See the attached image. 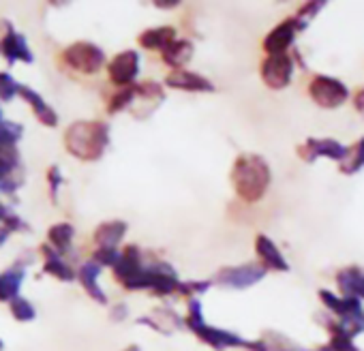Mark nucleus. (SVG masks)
I'll return each mask as SVG.
<instances>
[{
	"label": "nucleus",
	"mask_w": 364,
	"mask_h": 351,
	"mask_svg": "<svg viewBox=\"0 0 364 351\" xmlns=\"http://www.w3.org/2000/svg\"><path fill=\"white\" fill-rule=\"evenodd\" d=\"M230 178L236 195L247 204H255L266 195L272 183V171L262 154L245 152L234 161Z\"/></svg>",
	"instance_id": "obj_1"
},
{
	"label": "nucleus",
	"mask_w": 364,
	"mask_h": 351,
	"mask_svg": "<svg viewBox=\"0 0 364 351\" xmlns=\"http://www.w3.org/2000/svg\"><path fill=\"white\" fill-rule=\"evenodd\" d=\"M65 150L80 161H99L109 144V126L101 120H77L65 135Z\"/></svg>",
	"instance_id": "obj_2"
},
{
	"label": "nucleus",
	"mask_w": 364,
	"mask_h": 351,
	"mask_svg": "<svg viewBox=\"0 0 364 351\" xmlns=\"http://www.w3.org/2000/svg\"><path fill=\"white\" fill-rule=\"evenodd\" d=\"M187 325L189 330L206 345H210L217 351L223 349H232V347H240V349H249V351H268L264 340H247L242 336H238L236 332L230 330H221L215 325H208L204 321V313H202V302L198 298H193L189 302V315H187Z\"/></svg>",
	"instance_id": "obj_3"
},
{
	"label": "nucleus",
	"mask_w": 364,
	"mask_h": 351,
	"mask_svg": "<svg viewBox=\"0 0 364 351\" xmlns=\"http://www.w3.org/2000/svg\"><path fill=\"white\" fill-rule=\"evenodd\" d=\"M317 296H319L321 304L336 317V323H341L347 332H351L353 336L364 332V308H362L360 300L343 298L328 289H319Z\"/></svg>",
	"instance_id": "obj_4"
},
{
	"label": "nucleus",
	"mask_w": 364,
	"mask_h": 351,
	"mask_svg": "<svg viewBox=\"0 0 364 351\" xmlns=\"http://www.w3.org/2000/svg\"><path fill=\"white\" fill-rule=\"evenodd\" d=\"M63 63L77 71V73H84V75H95L103 69L105 65V54L101 48H97L95 43H88V41H77V43H71L69 48L63 50L60 54Z\"/></svg>",
	"instance_id": "obj_5"
},
{
	"label": "nucleus",
	"mask_w": 364,
	"mask_h": 351,
	"mask_svg": "<svg viewBox=\"0 0 364 351\" xmlns=\"http://www.w3.org/2000/svg\"><path fill=\"white\" fill-rule=\"evenodd\" d=\"M309 97L321 109H336L349 99V88L330 75H315L309 82Z\"/></svg>",
	"instance_id": "obj_6"
},
{
	"label": "nucleus",
	"mask_w": 364,
	"mask_h": 351,
	"mask_svg": "<svg viewBox=\"0 0 364 351\" xmlns=\"http://www.w3.org/2000/svg\"><path fill=\"white\" fill-rule=\"evenodd\" d=\"M262 82L272 90H283L291 84L294 75V58L289 54H274L266 56L259 67Z\"/></svg>",
	"instance_id": "obj_7"
},
{
	"label": "nucleus",
	"mask_w": 364,
	"mask_h": 351,
	"mask_svg": "<svg viewBox=\"0 0 364 351\" xmlns=\"http://www.w3.org/2000/svg\"><path fill=\"white\" fill-rule=\"evenodd\" d=\"M264 276H266V270L259 264L249 261V264H242V266L221 268L215 274V283L223 285V287H232V289H247V287L259 283Z\"/></svg>",
	"instance_id": "obj_8"
},
{
	"label": "nucleus",
	"mask_w": 364,
	"mask_h": 351,
	"mask_svg": "<svg viewBox=\"0 0 364 351\" xmlns=\"http://www.w3.org/2000/svg\"><path fill=\"white\" fill-rule=\"evenodd\" d=\"M345 148L341 141L332 139V137H306L298 148L296 154L300 161L304 163H315L317 158H332V161H341L345 154Z\"/></svg>",
	"instance_id": "obj_9"
},
{
	"label": "nucleus",
	"mask_w": 364,
	"mask_h": 351,
	"mask_svg": "<svg viewBox=\"0 0 364 351\" xmlns=\"http://www.w3.org/2000/svg\"><path fill=\"white\" fill-rule=\"evenodd\" d=\"M0 56H3L9 65H16L18 60L22 63H33V52L24 39V35H18L11 26V22L3 20L0 22Z\"/></svg>",
	"instance_id": "obj_10"
},
{
	"label": "nucleus",
	"mask_w": 364,
	"mask_h": 351,
	"mask_svg": "<svg viewBox=\"0 0 364 351\" xmlns=\"http://www.w3.org/2000/svg\"><path fill=\"white\" fill-rule=\"evenodd\" d=\"M137 73H139V54L135 50H124L116 54L107 65V75L112 84H116L118 88L133 86Z\"/></svg>",
	"instance_id": "obj_11"
},
{
	"label": "nucleus",
	"mask_w": 364,
	"mask_h": 351,
	"mask_svg": "<svg viewBox=\"0 0 364 351\" xmlns=\"http://www.w3.org/2000/svg\"><path fill=\"white\" fill-rule=\"evenodd\" d=\"M296 35H298V26H296L294 18L283 20L279 26H274V28L266 35V39H264V52H266L268 56L287 54V50L291 48Z\"/></svg>",
	"instance_id": "obj_12"
},
{
	"label": "nucleus",
	"mask_w": 364,
	"mask_h": 351,
	"mask_svg": "<svg viewBox=\"0 0 364 351\" xmlns=\"http://www.w3.org/2000/svg\"><path fill=\"white\" fill-rule=\"evenodd\" d=\"M255 255H257V264L268 272H287L289 270V264L287 259L283 257V253L279 251V247L266 236V234H259L255 238Z\"/></svg>",
	"instance_id": "obj_13"
},
{
	"label": "nucleus",
	"mask_w": 364,
	"mask_h": 351,
	"mask_svg": "<svg viewBox=\"0 0 364 351\" xmlns=\"http://www.w3.org/2000/svg\"><path fill=\"white\" fill-rule=\"evenodd\" d=\"M165 84L169 88L187 90V92H213L215 90V84L208 77L193 73V71H187V69H176V71L167 73Z\"/></svg>",
	"instance_id": "obj_14"
},
{
	"label": "nucleus",
	"mask_w": 364,
	"mask_h": 351,
	"mask_svg": "<svg viewBox=\"0 0 364 351\" xmlns=\"http://www.w3.org/2000/svg\"><path fill=\"white\" fill-rule=\"evenodd\" d=\"M18 94L31 105L33 114L37 116V120H39L43 126H56V124H58V114L54 112V107H50V103H48L37 90H33V88L26 86V84H18Z\"/></svg>",
	"instance_id": "obj_15"
},
{
	"label": "nucleus",
	"mask_w": 364,
	"mask_h": 351,
	"mask_svg": "<svg viewBox=\"0 0 364 351\" xmlns=\"http://www.w3.org/2000/svg\"><path fill=\"white\" fill-rule=\"evenodd\" d=\"M336 285L343 298L364 300V268L360 266H347L336 272Z\"/></svg>",
	"instance_id": "obj_16"
},
{
	"label": "nucleus",
	"mask_w": 364,
	"mask_h": 351,
	"mask_svg": "<svg viewBox=\"0 0 364 351\" xmlns=\"http://www.w3.org/2000/svg\"><path fill=\"white\" fill-rule=\"evenodd\" d=\"M141 253H139V249L135 247V244H129V247H124L122 249V253H120V257H118V261H116V266H114V279L120 283V285H124V283H129L139 270H141Z\"/></svg>",
	"instance_id": "obj_17"
},
{
	"label": "nucleus",
	"mask_w": 364,
	"mask_h": 351,
	"mask_svg": "<svg viewBox=\"0 0 364 351\" xmlns=\"http://www.w3.org/2000/svg\"><path fill=\"white\" fill-rule=\"evenodd\" d=\"M127 234V223L124 221H107L101 223L92 236L97 249H109V251H118V244L122 242Z\"/></svg>",
	"instance_id": "obj_18"
},
{
	"label": "nucleus",
	"mask_w": 364,
	"mask_h": 351,
	"mask_svg": "<svg viewBox=\"0 0 364 351\" xmlns=\"http://www.w3.org/2000/svg\"><path fill=\"white\" fill-rule=\"evenodd\" d=\"M99 274H101V266L95 264L92 259L82 264V268L77 270V279L84 287V291L97 302V304H107V296L103 293V289L99 287Z\"/></svg>",
	"instance_id": "obj_19"
},
{
	"label": "nucleus",
	"mask_w": 364,
	"mask_h": 351,
	"mask_svg": "<svg viewBox=\"0 0 364 351\" xmlns=\"http://www.w3.org/2000/svg\"><path fill=\"white\" fill-rule=\"evenodd\" d=\"M193 56V43L187 39H176L173 43H169L165 50H161V60L171 67V71L182 69Z\"/></svg>",
	"instance_id": "obj_20"
},
{
	"label": "nucleus",
	"mask_w": 364,
	"mask_h": 351,
	"mask_svg": "<svg viewBox=\"0 0 364 351\" xmlns=\"http://www.w3.org/2000/svg\"><path fill=\"white\" fill-rule=\"evenodd\" d=\"M41 255H43V270L48 272V274H52L54 279H58V281H63V283H69V281H73L75 279V272H73V268L50 247V244H43L41 247Z\"/></svg>",
	"instance_id": "obj_21"
},
{
	"label": "nucleus",
	"mask_w": 364,
	"mask_h": 351,
	"mask_svg": "<svg viewBox=\"0 0 364 351\" xmlns=\"http://www.w3.org/2000/svg\"><path fill=\"white\" fill-rule=\"evenodd\" d=\"M328 332H330V340L321 347H317V351H360L353 342V334L347 332L341 323L336 321H328L326 323Z\"/></svg>",
	"instance_id": "obj_22"
},
{
	"label": "nucleus",
	"mask_w": 364,
	"mask_h": 351,
	"mask_svg": "<svg viewBox=\"0 0 364 351\" xmlns=\"http://www.w3.org/2000/svg\"><path fill=\"white\" fill-rule=\"evenodd\" d=\"M139 45L144 50H165L169 43L176 41V28L173 26H159V28H148L137 37Z\"/></svg>",
	"instance_id": "obj_23"
},
{
	"label": "nucleus",
	"mask_w": 364,
	"mask_h": 351,
	"mask_svg": "<svg viewBox=\"0 0 364 351\" xmlns=\"http://www.w3.org/2000/svg\"><path fill=\"white\" fill-rule=\"evenodd\" d=\"M362 167H364V135L358 141H353L351 146L345 148V154L338 161V171L343 176H353Z\"/></svg>",
	"instance_id": "obj_24"
},
{
	"label": "nucleus",
	"mask_w": 364,
	"mask_h": 351,
	"mask_svg": "<svg viewBox=\"0 0 364 351\" xmlns=\"http://www.w3.org/2000/svg\"><path fill=\"white\" fill-rule=\"evenodd\" d=\"M22 281H24V268H20V264L0 274V300L11 302L14 298H18Z\"/></svg>",
	"instance_id": "obj_25"
},
{
	"label": "nucleus",
	"mask_w": 364,
	"mask_h": 351,
	"mask_svg": "<svg viewBox=\"0 0 364 351\" xmlns=\"http://www.w3.org/2000/svg\"><path fill=\"white\" fill-rule=\"evenodd\" d=\"M73 236H75V230L71 223H56L48 230V244L58 253H67L71 249V242H73Z\"/></svg>",
	"instance_id": "obj_26"
},
{
	"label": "nucleus",
	"mask_w": 364,
	"mask_h": 351,
	"mask_svg": "<svg viewBox=\"0 0 364 351\" xmlns=\"http://www.w3.org/2000/svg\"><path fill=\"white\" fill-rule=\"evenodd\" d=\"M24 135V126L18 122H0V150H11L18 148V141Z\"/></svg>",
	"instance_id": "obj_27"
},
{
	"label": "nucleus",
	"mask_w": 364,
	"mask_h": 351,
	"mask_svg": "<svg viewBox=\"0 0 364 351\" xmlns=\"http://www.w3.org/2000/svg\"><path fill=\"white\" fill-rule=\"evenodd\" d=\"M326 5H328V3H323V0H321V3H317V0H315V3H304V5L296 11V16H291L294 22H296V26H298V33L306 31V26L315 20V16H317Z\"/></svg>",
	"instance_id": "obj_28"
},
{
	"label": "nucleus",
	"mask_w": 364,
	"mask_h": 351,
	"mask_svg": "<svg viewBox=\"0 0 364 351\" xmlns=\"http://www.w3.org/2000/svg\"><path fill=\"white\" fill-rule=\"evenodd\" d=\"M135 88V99H144L148 103H159L165 99V92L161 88V84L152 82V80H146V82H139L133 86Z\"/></svg>",
	"instance_id": "obj_29"
},
{
	"label": "nucleus",
	"mask_w": 364,
	"mask_h": 351,
	"mask_svg": "<svg viewBox=\"0 0 364 351\" xmlns=\"http://www.w3.org/2000/svg\"><path fill=\"white\" fill-rule=\"evenodd\" d=\"M133 101H135V88H133V86L120 88V90H116V94L109 99V103H107V114L114 116V114H118V112H122V109H129Z\"/></svg>",
	"instance_id": "obj_30"
},
{
	"label": "nucleus",
	"mask_w": 364,
	"mask_h": 351,
	"mask_svg": "<svg viewBox=\"0 0 364 351\" xmlns=\"http://www.w3.org/2000/svg\"><path fill=\"white\" fill-rule=\"evenodd\" d=\"M9 306H11V315H14V319H18V321H33V319L37 317L35 306H33L26 298H22V296L14 298V300L9 302Z\"/></svg>",
	"instance_id": "obj_31"
},
{
	"label": "nucleus",
	"mask_w": 364,
	"mask_h": 351,
	"mask_svg": "<svg viewBox=\"0 0 364 351\" xmlns=\"http://www.w3.org/2000/svg\"><path fill=\"white\" fill-rule=\"evenodd\" d=\"M18 94V84L14 82V77L5 71H0V99L3 101H11Z\"/></svg>",
	"instance_id": "obj_32"
},
{
	"label": "nucleus",
	"mask_w": 364,
	"mask_h": 351,
	"mask_svg": "<svg viewBox=\"0 0 364 351\" xmlns=\"http://www.w3.org/2000/svg\"><path fill=\"white\" fill-rule=\"evenodd\" d=\"M118 257H120V251H109V249H97L95 253H92V261L95 264H99L101 268L103 266H116V261H118Z\"/></svg>",
	"instance_id": "obj_33"
},
{
	"label": "nucleus",
	"mask_w": 364,
	"mask_h": 351,
	"mask_svg": "<svg viewBox=\"0 0 364 351\" xmlns=\"http://www.w3.org/2000/svg\"><path fill=\"white\" fill-rule=\"evenodd\" d=\"M48 183H50V193H52V200H56V193H58V187L63 185V176H60V167L54 165L48 169Z\"/></svg>",
	"instance_id": "obj_34"
},
{
	"label": "nucleus",
	"mask_w": 364,
	"mask_h": 351,
	"mask_svg": "<svg viewBox=\"0 0 364 351\" xmlns=\"http://www.w3.org/2000/svg\"><path fill=\"white\" fill-rule=\"evenodd\" d=\"M353 107L358 114L364 116V88H358V92L353 94Z\"/></svg>",
	"instance_id": "obj_35"
},
{
	"label": "nucleus",
	"mask_w": 364,
	"mask_h": 351,
	"mask_svg": "<svg viewBox=\"0 0 364 351\" xmlns=\"http://www.w3.org/2000/svg\"><path fill=\"white\" fill-rule=\"evenodd\" d=\"M159 9H171V7H178L180 5V0H156L154 3Z\"/></svg>",
	"instance_id": "obj_36"
},
{
	"label": "nucleus",
	"mask_w": 364,
	"mask_h": 351,
	"mask_svg": "<svg viewBox=\"0 0 364 351\" xmlns=\"http://www.w3.org/2000/svg\"><path fill=\"white\" fill-rule=\"evenodd\" d=\"M9 215H11V212H9V208H5L3 204H0V223H5Z\"/></svg>",
	"instance_id": "obj_37"
},
{
	"label": "nucleus",
	"mask_w": 364,
	"mask_h": 351,
	"mask_svg": "<svg viewBox=\"0 0 364 351\" xmlns=\"http://www.w3.org/2000/svg\"><path fill=\"white\" fill-rule=\"evenodd\" d=\"M124 351H141V349H139V347H137V345H131V347H127V349H124Z\"/></svg>",
	"instance_id": "obj_38"
},
{
	"label": "nucleus",
	"mask_w": 364,
	"mask_h": 351,
	"mask_svg": "<svg viewBox=\"0 0 364 351\" xmlns=\"http://www.w3.org/2000/svg\"><path fill=\"white\" fill-rule=\"evenodd\" d=\"M3 349H5V342H3V340H0V351H3Z\"/></svg>",
	"instance_id": "obj_39"
},
{
	"label": "nucleus",
	"mask_w": 364,
	"mask_h": 351,
	"mask_svg": "<svg viewBox=\"0 0 364 351\" xmlns=\"http://www.w3.org/2000/svg\"><path fill=\"white\" fill-rule=\"evenodd\" d=\"M0 122H3V109H0Z\"/></svg>",
	"instance_id": "obj_40"
},
{
	"label": "nucleus",
	"mask_w": 364,
	"mask_h": 351,
	"mask_svg": "<svg viewBox=\"0 0 364 351\" xmlns=\"http://www.w3.org/2000/svg\"><path fill=\"white\" fill-rule=\"evenodd\" d=\"M285 351H300V349H285Z\"/></svg>",
	"instance_id": "obj_41"
}]
</instances>
